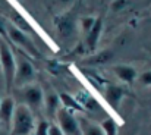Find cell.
Instances as JSON below:
<instances>
[{
  "mask_svg": "<svg viewBox=\"0 0 151 135\" xmlns=\"http://www.w3.org/2000/svg\"><path fill=\"white\" fill-rule=\"evenodd\" d=\"M59 98H60V103L63 104V107H66V109H75V110H82V106L78 103V100H75L73 97H70L69 94H65V92H62V94H59Z\"/></svg>",
  "mask_w": 151,
  "mask_h": 135,
  "instance_id": "16",
  "label": "cell"
},
{
  "mask_svg": "<svg viewBox=\"0 0 151 135\" xmlns=\"http://www.w3.org/2000/svg\"><path fill=\"white\" fill-rule=\"evenodd\" d=\"M44 103H46V112L49 113V116H54V115L57 113V110L60 109V107H59V104H60V98H59V95L54 94V92L47 94Z\"/></svg>",
  "mask_w": 151,
  "mask_h": 135,
  "instance_id": "13",
  "label": "cell"
},
{
  "mask_svg": "<svg viewBox=\"0 0 151 135\" xmlns=\"http://www.w3.org/2000/svg\"><path fill=\"white\" fill-rule=\"evenodd\" d=\"M101 31H103V18L99 16V18H96V22L91 27V30L87 32V47H88V50L96 48V45L99 43V38L101 35Z\"/></svg>",
  "mask_w": 151,
  "mask_h": 135,
  "instance_id": "9",
  "label": "cell"
},
{
  "mask_svg": "<svg viewBox=\"0 0 151 135\" xmlns=\"http://www.w3.org/2000/svg\"><path fill=\"white\" fill-rule=\"evenodd\" d=\"M0 103H1V97H0Z\"/></svg>",
  "mask_w": 151,
  "mask_h": 135,
  "instance_id": "26",
  "label": "cell"
},
{
  "mask_svg": "<svg viewBox=\"0 0 151 135\" xmlns=\"http://www.w3.org/2000/svg\"><path fill=\"white\" fill-rule=\"evenodd\" d=\"M15 107H16V101L13 97H3L1 103H0V125L4 129H10V123H12V118L15 113Z\"/></svg>",
  "mask_w": 151,
  "mask_h": 135,
  "instance_id": "8",
  "label": "cell"
},
{
  "mask_svg": "<svg viewBox=\"0 0 151 135\" xmlns=\"http://www.w3.org/2000/svg\"><path fill=\"white\" fill-rule=\"evenodd\" d=\"M73 0H57V3L59 4H62V6H68V4H70Z\"/></svg>",
  "mask_w": 151,
  "mask_h": 135,
  "instance_id": "24",
  "label": "cell"
},
{
  "mask_svg": "<svg viewBox=\"0 0 151 135\" xmlns=\"http://www.w3.org/2000/svg\"><path fill=\"white\" fill-rule=\"evenodd\" d=\"M16 28H19L21 31H24V32H31V31H34L32 30V27L28 24V21H25V18L21 15V13H18V12H13L12 13V21H10Z\"/></svg>",
  "mask_w": 151,
  "mask_h": 135,
  "instance_id": "15",
  "label": "cell"
},
{
  "mask_svg": "<svg viewBox=\"0 0 151 135\" xmlns=\"http://www.w3.org/2000/svg\"><path fill=\"white\" fill-rule=\"evenodd\" d=\"M35 128L34 113L24 104H16L15 113L12 118L9 135H31Z\"/></svg>",
  "mask_w": 151,
  "mask_h": 135,
  "instance_id": "1",
  "label": "cell"
},
{
  "mask_svg": "<svg viewBox=\"0 0 151 135\" xmlns=\"http://www.w3.org/2000/svg\"><path fill=\"white\" fill-rule=\"evenodd\" d=\"M49 122L40 121L38 125L35 126V135H49Z\"/></svg>",
  "mask_w": 151,
  "mask_h": 135,
  "instance_id": "18",
  "label": "cell"
},
{
  "mask_svg": "<svg viewBox=\"0 0 151 135\" xmlns=\"http://www.w3.org/2000/svg\"><path fill=\"white\" fill-rule=\"evenodd\" d=\"M18 95H19V100H21L19 104L27 106L31 112L38 110L43 106V91L35 84L21 87L18 90Z\"/></svg>",
  "mask_w": 151,
  "mask_h": 135,
  "instance_id": "5",
  "label": "cell"
},
{
  "mask_svg": "<svg viewBox=\"0 0 151 135\" xmlns=\"http://www.w3.org/2000/svg\"><path fill=\"white\" fill-rule=\"evenodd\" d=\"M78 119V123H79V129H81V135H104L101 126H99L97 123L91 122L90 119L81 116V118H76Z\"/></svg>",
  "mask_w": 151,
  "mask_h": 135,
  "instance_id": "12",
  "label": "cell"
},
{
  "mask_svg": "<svg viewBox=\"0 0 151 135\" xmlns=\"http://www.w3.org/2000/svg\"><path fill=\"white\" fill-rule=\"evenodd\" d=\"M56 116H57V122H59L57 126L62 129L63 135H81L78 119L73 116V113L69 109L60 107L57 110Z\"/></svg>",
  "mask_w": 151,
  "mask_h": 135,
  "instance_id": "6",
  "label": "cell"
},
{
  "mask_svg": "<svg viewBox=\"0 0 151 135\" xmlns=\"http://www.w3.org/2000/svg\"><path fill=\"white\" fill-rule=\"evenodd\" d=\"M139 81H141L144 85H151V71L142 72L141 77H139Z\"/></svg>",
  "mask_w": 151,
  "mask_h": 135,
  "instance_id": "20",
  "label": "cell"
},
{
  "mask_svg": "<svg viewBox=\"0 0 151 135\" xmlns=\"http://www.w3.org/2000/svg\"><path fill=\"white\" fill-rule=\"evenodd\" d=\"M4 27H6V32H7L9 41L19 45L21 50H24L25 53H28V54H31L34 57H40V51L37 50V47L32 43V40L27 35V32H24L19 28H16L12 22H6Z\"/></svg>",
  "mask_w": 151,
  "mask_h": 135,
  "instance_id": "4",
  "label": "cell"
},
{
  "mask_svg": "<svg viewBox=\"0 0 151 135\" xmlns=\"http://www.w3.org/2000/svg\"><path fill=\"white\" fill-rule=\"evenodd\" d=\"M0 66H1V72H3V78H4L6 92H9L13 87L16 60H15V54H13L12 48L1 38H0Z\"/></svg>",
  "mask_w": 151,
  "mask_h": 135,
  "instance_id": "2",
  "label": "cell"
},
{
  "mask_svg": "<svg viewBox=\"0 0 151 135\" xmlns=\"http://www.w3.org/2000/svg\"><path fill=\"white\" fill-rule=\"evenodd\" d=\"M0 135H9V131L4 128H0Z\"/></svg>",
  "mask_w": 151,
  "mask_h": 135,
  "instance_id": "25",
  "label": "cell"
},
{
  "mask_svg": "<svg viewBox=\"0 0 151 135\" xmlns=\"http://www.w3.org/2000/svg\"><path fill=\"white\" fill-rule=\"evenodd\" d=\"M113 72L120 81L128 82V84H132L134 79L137 78V71L132 66H128V65H116L113 68Z\"/></svg>",
  "mask_w": 151,
  "mask_h": 135,
  "instance_id": "11",
  "label": "cell"
},
{
  "mask_svg": "<svg viewBox=\"0 0 151 135\" xmlns=\"http://www.w3.org/2000/svg\"><path fill=\"white\" fill-rule=\"evenodd\" d=\"M49 135H63V132L57 125H50L49 126Z\"/></svg>",
  "mask_w": 151,
  "mask_h": 135,
  "instance_id": "22",
  "label": "cell"
},
{
  "mask_svg": "<svg viewBox=\"0 0 151 135\" xmlns=\"http://www.w3.org/2000/svg\"><path fill=\"white\" fill-rule=\"evenodd\" d=\"M6 92V85H4V78H3V72H1V66H0V94Z\"/></svg>",
  "mask_w": 151,
  "mask_h": 135,
  "instance_id": "23",
  "label": "cell"
},
{
  "mask_svg": "<svg viewBox=\"0 0 151 135\" xmlns=\"http://www.w3.org/2000/svg\"><path fill=\"white\" fill-rule=\"evenodd\" d=\"M123 94H125V90H123L122 87L109 85V87L104 90V98H106V101H107L111 107L117 109V107H119V103H120V100H122V97H123Z\"/></svg>",
  "mask_w": 151,
  "mask_h": 135,
  "instance_id": "10",
  "label": "cell"
},
{
  "mask_svg": "<svg viewBox=\"0 0 151 135\" xmlns=\"http://www.w3.org/2000/svg\"><path fill=\"white\" fill-rule=\"evenodd\" d=\"M126 6V0H114L113 3H111V9L113 10H120V9H123Z\"/></svg>",
  "mask_w": 151,
  "mask_h": 135,
  "instance_id": "21",
  "label": "cell"
},
{
  "mask_svg": "<svg viewBox=\"0 0 151 135\" xmlns=\"http://www.w3.org/2000/svg\"><path fill=\"white\" fill-rule=\"evenodd\" d=\"M0 128H1V125H0Z\"/></svg>",
  "mask_w": 151,
  "mask_h": 135,
  "instance_id": "27",
  "label": "cell"
},
{
  "mask_svg": "<svg viewBox=\"0 0 151 135\" xmlns=\"http://www.w3.org/2000/svg\"><path fill=\"white\" fill-rule=\"evenodd\" d=\"M54 25L62 38H70L75 35L76 31V18L73 12H66L54 18Z\"/></svg>",
  "mask_w": 151,
  "mask_h": 135,
  "instance_id": "7",
  "label": "cell"
},
{
  "mask_svg": "<svg viewBox=\"0 0 151 135\" xmlns=\"http://www.w3.org/2000/svg\"><path fill=\"white\" fill-rule=\"evenodd\" d=\"M101 129H103L104 135H116V132H117V125H116V122L111 118H107L101 123Z\"/></svg>",
  "mask_w": 151,
  "mask_h": 135,
  "instance_id": "17",
  "label": "cell"
},
{
  "mask_svg": "<svg viewBox=\"0 0 151 135\" xmlns=\"http://www.w3.org/2000/svg\"><path fill=\"white\" fill-rule=\"evenodd\" d=\"M15 60H16V71H15L13 85L21 88V87L32 84L35 78V69L32 63L29 62V59L25 54H18L15 56Z\"/></svg>",
  "mask_w": 151,
  "mask_h": 135,
  "instance_id": "3",
  "label": "cell"
},
{
  "mask_svg": "<svg viewBox=\"0 0 151 135\" xmlns=\"http://www.w3.org/2000/svg\"><path fill=\"white\" fill-rule=\"evenodd\" d=\"M110 59H111V51L110 50H104V51H101L99 54H94V56L85 59L84 63L85 65H103V63L109 62Z\"/></svg>",
  "mask_w": 151,
  "mask_h": 135,
  "instance_id": "14",
  "label": "cell"
},
{
  "mask_svg": "<svg viewBox=\"0 0 151 135\" xmlns=\"http://www.w3.org/2000/svg\"><path fill=\"white\" fill-rule=\"evenodd\" d=\"M94 22H96V18L85 16V18H82V19H81V27H82V30H84L85 32H88V31L91 30V27L94 25Z\"/></svg>",
  "mask_w": 151,
  "mask_h": 135,
  "instance_id": "19",
  "label": "cell"
}]
</instances>
